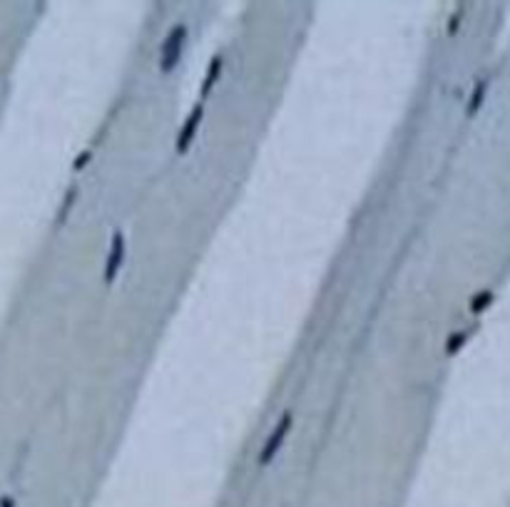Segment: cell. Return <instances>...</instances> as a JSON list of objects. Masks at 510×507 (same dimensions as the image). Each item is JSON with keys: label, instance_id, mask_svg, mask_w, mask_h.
Here are the masks:
<instances>
[{"label": "cell", "instance_id": "3", "mask_svg": "<svg viewBox=\"0 0 510 507\" xmlns=\"http://www.w3.org/2000/svg\"><path fill=\"white\" fill-rule=\"evenodd\" d=\"M488 301H490V294H488V291H485V294L475 296V301H473V304H470V309H473L475 314H478L480 309H485V306H488Z\"/></svg>", "mask_w": 510, "mask_h": 507}, {"label": "cell", "instance_id": "2", "mask_svg": "<svg viewBox=\"0 0 510 507\" xmlns=\"http://www.w3.org/2000/svg\"><path fill=\"white\" fill-rule=\"evenodd\" d=\"M483 97H485V82H478V85H475L473 97H470V107H468V112H475V110H478L480 102H483Z\"/></svg>", "mask_w": 510, "mask_h": 507}, {"label": "cell", "instance_id": "1", "mask_svg": "<svg viewBox=\"0 0 510 507\" xmlns=\"http://www.w3.org/2000/svg\"><path fill=\"white\" fill-rule=\"evenodd\" d=\"M289 428H291V416H284V418H281L279 426H276V431L269 435V440H266L264 450H261V455H259L261 462H269V460H271V455H274V452L281 448V443H284V435L289 433Z\"/></svg>", "mask_w": 510, "mask_h": 507}]
</instances>
